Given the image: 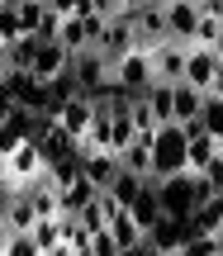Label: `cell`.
I'll return each mask as SVG.
<instances>
[{
	"instance_id": "cell-1",
	"label": "cell",
	"mask_w": 223,
	"mask_h": 256,
	"mask_svg": "<svg viewBox=\"0 0 223 256\" xmlns=\"http://www.w3.org/2000/svg\"><path fill=\"white\" fill-rule=\"evenodd\" d=\"M176 171H190V133L180 119H166L157 124L152 133V176H176Z\"/></svg>"
},
{
	"instance_id": "cell-2",
	"label": "cell",
	"mask_w": 223,
	"mask_h": 256,
	"mask_svg": "<svg viewBox=\"0 0 223 256\" xmlns=\"http://www.w3.org/2000/svg\"><path fill=\"white\" fill-rule=\"evenodd\" d=\"M43 166H48V162H43V147H38V138H28V142L10 147V152L0 156V180L14 185V190H24V185L43 171Z\"/></svg>"
},
{
	"instance_id": "cell-3",
	"label": "cell",
	"mask_w": 223,
	"mask_h": 256,
	"mask_svg": "<svg viewBox=\"0 0 223 256\" xmlns=\"http://www.w3.org/2000/svg\"><path fill=\"white\" fill-rule=\"evenodd\" d=\"M157 194H162V209L176 214V218H190V214L200 209V200H195V171L162 176V180H157Z\"/></svg>"
},
{
	"instance_id": "cell-4",
	"label": "cell",
	"mask_w": 223,
	"mask_h": 256,
	"mask_svg": "<svg viewBox=\"0 0 223 256\" xmlns=\"http://www.w3.org/2000/svg\"><path fill=\"white\" fill-rule=\"evenodd\" d=\"M190 238V218H176V214H162L157 223L148 228V242H142V252H157V256H180Z\"/></svg>"
},
{
	"instance_id": "cell-5",
	"label": "cell",
	"mask_w": 223,
	"mask_h": 256,
	"mask_svg": "<svg viewBox=\"0 0 223 256\" xmlns=\"http://www.w3.org/2000/svg\"><path fill=\"white\" fill-rule=\"evenodd\" d=\"M114 81L124 86V90L142 95L152 81H157V66H152V52L148 48H133V52H124L119 62H114Z\"/></svg>"
},
{
	"instance_id": "cell-6",
	"label": "cell",
	"mask_w": 223,
	"mask_h": 256,
	"mask_svg": "<svg viewBox=\"0 0 223 256\" xmlns=\"http://www.w3.org/2000/svg\"><path fill=\"white\" fill-rule=\"evenodd\" d=\"M133 24H138V48H157L162 38H171V24H166V0H142L133 5Z\"/></svg>"
},
{
	"instance_id": "cell-7",
	"label": "cell",
	"mask_w": 223,
	"mask_h": 256,
	"mask_svg": "<svg viewBox=\"0 0 223 256\" xmlns=\"http://www.w3.org/2000/svg\"><path fill=\"white\" fill-rule=\"evenodd\" d=\"M218 66H223V57H218L209 43H190V57H186V81H190V86H200V90H214Z\"/></svg>"
},
{
	"instance_id": "cell-8",
	"label": "cell",
	"mask_w": 223,
	"mask_h": 256,
	"mask_svg": "<svg viewBox=\"0 0 223 256\" xmlns=\"http://www.w3.org/2000/svg\"><path fill=\"white\" fill-rule=\"evenodd\" d=\"M186 57H190L186 38H162V43L152 48V66H157L162 81H186Z\"/></svg>"
},
{
	"instance_id": "cell-9",
	"label": "cell",
	"mask_w": 223,
	"mask_h": 256,
	"mask_svg": "<svg viewBox=\"0 0 223 256\" xmlns=\"http://www.w3.org/2000/svg\"><path fill=\"white\" fill-rule=\"evenodd\" d=\"M110 232H114V242H119V256H128V252H142V242H148V228L138 223V214H133L128 204H119V209H114V218H110Z\"/></svg>"
},
{
	"instance_id": "cell-10",
	"label": "cell",
	"mask_w": 223,
	"mask_h": 256,
	"mask_svg": "<svg viewBox=\"0 0 223 256\" xmlns=\"http://www.w3.org/2000/svg\"><path fill=\"white\" fill-rule=\"evenodd\" d=\"M66 66H72V48H66L62 38H43V43H38V57H34V66H28V72H34L38 81H52V76H62Z\"/></svg>"
},
{
	"instance_id": "cell-11",
	"label": "cell",
	"mask_w": 223,
	"mask_h": 256,
	"mask_svg": "<svg viewBox=\"0 0 223 256\" xmlns=\"http://www.w3.org/2000/svg\"><path fill=\"white\" fill-rule=\"evenodd\" d=\"M81 171L90 176L100 190H110V185L119 180V171H124V156L114 152V147H95V152H86V156H81Z\"/></svg>"
},
{
	"instance_id": "cell-12",
	"label": "cell",
	"mask_w": 223,
	"mask_h": 256,
	"mask_svg": "<svg viewBox=\"0 0 223 256\" xmlns=\"http://www.w3.org/2000/svg\"><path fill=\"white\" fill-rule=\"evenodd\" d=\"M200 19H204L200 0H166V24H171V38H186V43H195Z\"/></svg>"
},
{
	"instance_id": "cell-13",
	"label": "cell",
	"mask_w": 223,
	"mask_h": 256,
	"mask_svg": "<svg viewBox=\"0 0 223 256\" xmlns=\"http://www.w3.org/2000/svg\"><path fill=\"white\" fill-rule=\"evenodd\" d=\"M34 247H38V256H62L66 252V218L62 214L34 223Z\"/></svg>"
},
{
	"instance_id": "cell-14",
	"label": "cell",
	"mask_w": 223,
	"mask_h": 256,
	"mask_svg": "<svg viewBox=\"0 0 223 256\" xmlns=\"http://www.w3.org/2000/svg\"><path fill=\"white\" fill-rule=\"evenodd\" d=\"M142 100L152 104V114H157L162 124H166V119H176V81H162V76H157V81L142 90Z\"/></svg>"
},
{
	"instance_id": "cell-15",
	"label": "cell",
	"mask_w": 223,
	"mask_h": 256,
	"mask_svg": "<svg viewBox=\"0 0 223 256\" xmlns=\"http://www.w3.org/2000/svg\"><path fill=\"white\" fill-rule=\"evenodd\" d=\"M95 194H100V185H95V180H90V176H86V171H81V176H76V180H72V185H62V214H81V209H86V204H90V200H95Z\"/></svg>"
},
{
	"instance_id": "cell-16",
	"label": "cell",
	"mask_w": 223,
	"mask_h": 256,
	"mask_svg": "<svg viewBox=\"0 0 223 256\" xmlns=\"http://www.w3.org/2000/svg\"><path fill=\"white\" fill-rule=\"evenodd\" d=\"M218 228H223V190L190 214V232H218Z\"/></svg>"
},
{
	"instance_id": "cell-17",
	"label": "cell",
	"mask_w": 223,
	"mask_h": 256,
	"mask_svg": "<svg viewBox=\"0 0 223 256\" xmlns=\"http://www.w3.org/2000/svg\"><path fill=\"white\" fill-rule=\"evenodd\" d=\"M200 110H204V90L190 81H176V119L190 124V119H200Z\"/></svg>"
},
{
	"instance_id": "cell-18",
	"label": "cell",
	"mask_w": 223,
	"mask_h": 256,
	"mask_svg": "<svg viewBox=\"0 0 223 256\" xmlns=\"http://www.w3.org/2000/svg\"><path fill=\"white\" fill-rule=\"evenodd\" d=\"M148 180H152V176H138V171H128V166H124V171H119V180L110 185V194H114L119 204H133L142 190H148Z\"/></svg>"
},
{
	"instance_id": "cell-19",
	"label": "cell",
	"mask_w": 223,
	"mask_h": 256,
	"mask_svg": "<svg viewBox=\"0 0 223 256\" xmlns=\"http://www.w3.org/2000/svg\"><path fill=\"white\" fill-rule=\"evenodd\" d=\"M124 166L128 171H138V176H152V138H133L128 147H124Z\"/></svg>"
},
{
	"instance_id": "cell-20",
	"label": "cell",
	"mask_w": 223,
	"mask_h": 256,
	"mask_svg": "<svg viewBox=\"0 0 223 256\" xmlns=\"http://www.w3.org/2000/svg\"><path fill=\"white\" fill-rule=\"evenodd\" d=\"M38 43H43L38 34H19V38H10V66H34Z\"/></svg>"
},
{
	"instance_id": "cell-21",
	"label": "cell",
	"mask_w": 223,
	"mask_h": 256,
	"mask_svg": "<svg viewBox=\"0 0 223 256\" xmlns=\"http://www.w3.org/2000/svg\"><path fill=\"white\" fill-rule=\"evenodd\" d=\"M62 43L72 48V57L90 48V34H86V19H81V14H66V24H62Z\"/></svg>"
},
{
	"instance_id": "cell-22",
	"label": "cell",
	"mask_w": 223,
	"mask_h": 256,
	"mask_svg": "<svg viewBox=\"0 0 223 256\" xmlns=\"http://www.w3.org/2000/svg\"><path fill=\"white\" fill-rule=\"evenodd\" d=\"M200 119H204L209 133L223 138V95H218V90H204V110H200Z\"/></svg>"
},
{
	"instance_id": "cell-23",
	"label": "cell",
	"mask_w": 223,
	"mask_h": 256,
	"mask_svg": "<svg viewBox=\"0 0 223 256\" xmlns=\"http://www.w3.org/2000/svg\"><path fill=\"white\" fill-rule=\"evenodd\" d=\"M218 28H223V19L218 14H204V19H200V28H195V43H209V48H214Z\"/></svg>"
},
{
	"instance_id": "cell-24",
	"label": "cell",
	"mask_w": 223,
	"mask_h": 256,
	"mask_svg": "<svg viewBox=\"0 0 223 256\" xmlns=\"http://www.w3.org/2000/svg\"><path fill=\"white\" fill-rule=\"evenodd\" d=\"M5 72H10V43L0 38V81H5Z\"/></svg>"
},
{
	"instance_id": "cell-25",
	"label": "cell",
	"mask_w": 223,
	"mask_h": 256,
	"mask_svg": "<svg viewBox=\"0 0 223 256\" xmlns=\"http://www.w3.org/2000/svg\"><path fill=\"white\" fill-rule=\"evenodd\" d=\"M48 5H52V10H62V14H72V10L81 5V0H48Z\"/></svg>"
},
{
	"instance_id": "cell-26",
	"label": "cell",
	"mask_w": 223,
	"mask_h": 256,
	"mask_svg": "<svg viewBox=\"0 0 223 256\" xmlns=\"http://www.w3.org/2000/svg\"><path fill=\"white\" fill-rule=\"evenodd\" d=\"M214 52H218V57H223V28H218V38H214Z\"/></svg>"
},
{
	"instance_id": "cell-27",
	"label": "cell",
	"mask_w": 223,
	"mask_h": 256,
	"mask_svg": "<svg viewBox=\"0 0 223 256\" xmlns=\"http://www.w3.org/2000/svg\"><path fill=\"white\" fill-rule=\"evenodd\" d=\"M214 90H218V95H223V66H218V81H214Z\"/></svg>"
},
{
	"instance_id": "cell-28",
	"label": "cell",
	"mask_w": 223,
	"mask_h": 256,
	"mask_svg": "<svg viewBox=\"0 0 223 256\" xmlns=\"http://www.w3.org/2000/svg\"><path fill=\"white\" fill-rule=\"evenodd\" d=\"M0 5H5V0H0Z\"/></svg>"
},
{
	"instance_id": "cell-29",
	"label": "cell",
	"mask_w": 223,
	"mask_h": 256,
	"mask_svg": "<svg viewBox=\"0 0 223 256\" xmlns=\"http://www.w3.org/2000/svg\"><path fill=\"white\" fill-rule=\"evenodd\" d=\"M218 232H223V228H218Z\"/></svg>"
}]
</instances>
